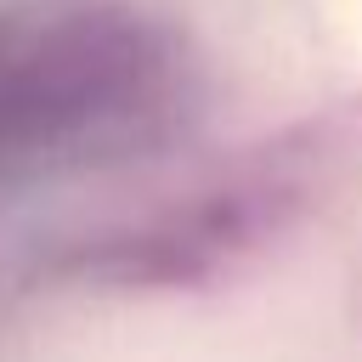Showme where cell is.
I'll use <instances>...</instances> for the list:
<instances>
[{
	"label": "cell",
	"mask_w": 362,
	"mask_h": 362,
	"mask_svg": "<svg viewBox=\"0 0 362 362\" xmlns=\"http://www.w3.org/2000/svg\"><path fill=\"white\" fill-rule=\"evenodd\" d=\"M334 11H339V23H345V34L362 45V0H334Z\"/></svg>",
	"instance_id": "obj_1"
}]
</instances>
